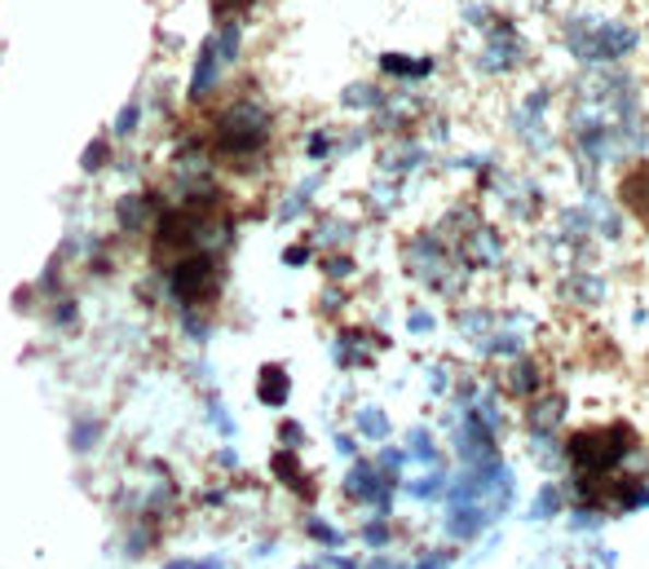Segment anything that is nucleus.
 I'll return each instance as SVG.
<instances>
[{"label": "nucleus", "mask_w": 649, "mask_h": 569, "mask_svg": "<svg viewBox=\"0 0 649 569\" xmlns=\"http://www.w3.org/2000/svg\"><path fill=\"white\" fill-rule=\"evenodd\" d=\"M636 49V32L623 23H601V19H575L570 23V54L583 62H614Z\"/></svg>", "instance_id": "f257e3e1"}, {"label": "nucleus", "mask_w": 649, "mask_h": 569, "mask_svg": "<svg viewBox=\"0 0 649 569\" xmlns=\"http://www.w3.org/2000/svg\"><path fill=\"white\" fill-rule=\"evenodd\" d=\"M266 138H270V116H266L261 106H252V102L231 106L226 116H222V125H216V146H222L226 155L261 151Z\"/></svg>", "instance_id": "f03ea898"}, {"label": "nucleus", "mask_w": 649, "mask_h": 569, "mask_svg": "<svg viewBox=\"0 0 649 569\" xmlns=\"http://www.w3.org/2000/svg\"><path fill=\"white\" fill-rule=\"evenodd\" d=\"M632 446V432L627 428H605V432H583V437H575V460H579V469H583V482L588 477H601V473H610L618 460H623V450Z\"/></svg>", "instance_id": "7ed1b4c3"}, {"label": "nucleus", "mask_w": 649, "mask_h": 569, "mask_svg": "<svg viewBox=\"0 0 649 569\" xmlns=\"http://www.w3.org/2000/svg\"><path fill=\"white\" fill-rule=\"evenodd\" d=\"M212 283H216L212 257H186V261L173 270V292H177L181 300H203V296H212Z\"/></svg>", "instance_id": "20e7f679"}, {"label": "nucleus", "mask_w": 649, "mask_h": 569, "mask_svg": "<svg viewBox=\"0 0 649 569\" xmlns=\"http://www.w3.org/2000/svg\"><path fill=\"white\" fill-rule=\"evenodd\" d=\"M521 58V36L508 23H491V40L482 45V67L486 71H508Z\"/></svg>", "instance_id": "39448f33"}, {"label": "nucleus", "mask_w": 649, "mask_h": 569, "mask_svg": "<svg viewBox=\"0 0 649 569\" xmlns=\"http://www.w3.org/2000/svg\"><path fill=\"white\" fill-rule=\"evenodd\" d=\"M226 62H222V54H216V45H208L203 54H199V67H194V84H190V93L194 97H203L212 84H216V71H222Z\"/></svg>", "instance_id": "423d86ee"}, {"label": "nucleus", "mask_w": 649, "mask_h": 569, "mask_svg": "<svg viewBox=\"0 0 649 569\" xmlns=\"http://www.w3.org/2000/svg\"><path fill=\"white\" fill-rule=\"evenodd\" d=\"M380 67H385L389 75H428V71H433V62H428V58H398V54L380 58Z\"/></svg>", "instance_id": "0eeeda50"}, {"label": "nucleus", "mask_w": 649, "mask_h": 569, "mask_svg": "<svg viewBox=\"0 0 649 569\" xmlns=\"http://www.w3.org/2000/svg\"><path fill=\"white\" fill-rule=\"evenodd\" d=\"M350 490H354L358 499H380V482H376V473H371L367 464L350 473Z\"/></svg>", "instance_id": "6e6552de"}, {"label": "nucleus", "mask_w": 649, "mask_h": 569, "mask_svg": "<svg viewBox=\"0 0 649 569\" xmlns=\"http://www.w3.org/2000/svg\"><path fill=\"white\" fill-rule=\"evenodd\" d=\"M261 398H266V402H283V398H287V376H283L279 367H266V376H261Z\"/></svg>", "instance_id": "1a4fd4ad"}, {"label": "nucleus", "mask_w": 649, "mask_h": 569, "mask_svg": "<svg viewBox=\"0 0 649 569\" xmlns=\"http://www.w3.org/2000/svg\"><path fill=\"white\" fill-rule=\"evenodd\" d=\"M380 102V93L371 88V84H354V88H345V106H376Z\"/></svg>", "instance_id": "9d476101"}, {"label": "nucleus", "mask_w": 649, "mask_h": 569, "mask_svg": "<svg viewBox=\"0 0 649 569\" xmlns=\"http://www.w3.org/2000/svg\"><path fill=\"white\" fill-rule=\"evenodd\" d=\"M473 252H477V261H495V257H499L495 235H491V230H477V235H473Z\"/></svg>", "instance_id": "9b49d317"}, {"label": "nucleus", "mask_w": 649, "mask_h": 569, "mask_svg": "<svg viewBox=\"0 0 649 569\" xmlns=\"http://www.w3.org/2000/svg\"><path fill=\"white\" fill-rule=\"evenodd\" d=\"M562 415V398H548L544 406L534 411V428H548V419H557Z\"/></svg>", "instance_id": "f8f14e48"}, {"label": "nucleus", "mask_w": 649, "mask_h": 569, "mask_svg": "<svg viewBox=\"0 0 649 569\" xmlns=\"http://www.w3.org/2000/svg\"><path fill=\"white\" fill-rule=\"evenodd\" d=\"M248 5H252V0H212V10L222 14V19H226V14H239V10H248Z\"/></svg>", "instance_id": "ddd939ff"}, {"label": "nucleus", "mask_w": 649, "mask_h": 569, "mask_svg": "<svg viewBox=\"0 0 649 569\" xmlns=\"http://www.w3.org/2000/svg\"><path fill=\"white\" fill-rule=\"evenodd\" d=\"M363 432L380 437V432H385V415H380V411H363Z\"/></svg>", "instance_id": "4468645a"}, {"label": "nucleus", "mask_w": 649, "mask_h": 569, "mask_svg": "<svg viewBox=\"0 0 649 569\" xmlns=\"http://www.w3.org/2000/svg\"><path fill=\"white\" fill-rule=\"evenodd\" d=\"M411 446H415V454H420V460H424V464L433 460V441H428L424 432H415V437H411Z\"/></svg>", "instance_id": "2eb2a0df"}, {"label": "nucleus", "mask_w": 649, "mask_h": 569, "mask_svg": "<svg viewBox=\"0 0 649 569\" xmlns=\"http://www.w3.org/2000/svg\"><path fill=\"white\" fill-rule=\"evenodd\" d=\"M464 19H469V23H491V14H486L482 5H469V14H464Z\"/></svg>", "instance_id": "dca6fc26"}, {"label": "nucleus", "mask_w": 649, "mask_h": 569, "mask_svg": "<svg viewBox=\"0 0 649 569\" xmlns=\"http://www.w3.org/2000/svg\"><path fill=\"white\" fill-rule=\"evenodd\" d=\"M133 120H138V106H129V110H125V120H120V133H129V129H133Z\"/></svg>", "instance_id": "f3484780"}, {"label": "nucleus", "mask_w": 649, "mask_h": 569, "mask_svg": "<svg viewBox=\"0 0 649 569\" xmlns=\"http://www.w3.org/2000/svg\"><path fill=\"white\" fill-rule=\"evenodd\" d=\"M173 569H222L216 560H194V565H173Z\"/></svg>", "instance_id": "a211bd4d"}, {"label": "nucleus", "mask_w": 649, "mask_h": 569, "mask_svg": "<svg viewBox=\"0 0 649 569\" xmlns=\"http://www.w3.org/2000/svg\"><path fill=\"white\" fill-rule=\"evenodd\" d=\"M309 155H328V138H314L309 142Z\"/></svg>", "instance_id": "6ab92c4d"}, {"label": "nucleus", "mask_w": 649, "mask_h": 569, "mask_svg": "<svg viewBox=\"0 0 649 569\" xmlns=\"http://www.w3.org/2000/svg\"><path fill=\"white\" fill-rule=\"evenodd\" d=\"M424 569H442V560H428V565H424Z\"/></svg>", "instance_id": "aec40b11"}, {"label": "nucleus", "mask_w": 649, "mask_h": 569, "mask_svg": "<svg viewBox=\"0 0 649 569\" xmlns=\"http://www.w3.org/2000/svg\"><path fill=\"white\" fill-rule=\"evenodd\" d=\"M376 569H393V565H376Z\"/></svg>", "instance_id": "412c9836"}]
</instances>
